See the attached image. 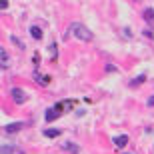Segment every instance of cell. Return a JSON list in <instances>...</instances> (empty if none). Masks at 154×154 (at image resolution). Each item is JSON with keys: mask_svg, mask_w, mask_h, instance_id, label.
Instances as JSON below:
<instances>
[{"mask_svg": "<svg viewBox=\"0 0 154 154\" xmlns=\"http://www.w3.org/2000/svg\"><path fill=\"white\" fill-rule=\"evenodd\" d=\"M70 32L76 36V38H80V40H90L92 38V34H90V30L86 28L84 24H80V22H72L70 24Z\"/></svg>", "mask_w": 154, "mask_h": 154, "instance_id": "cell-1", "label": "cell"}, {"mask_svg": "<svg viewBox=\"0 0 154 154\" xmlns=\"http://www.w3.org/2000/svg\"><path fill=\"white\" fill-rule=\"evenodd\" d=\"M10 94H12V98H14L16 104H24L26 102V94H24V90H20V88H12Z\"/></svg>", "mask_w": 154, "mask_h": 154, "instance_id": "cell-2", "label": "cell"}, {"mask_svg": "<svg viewBox=\"0 0 154 154\" xmlns=\"http://www.w3.org/2000/svg\"><path fill=\"white\" fill-rule=\"evenodd\" d=\"M114 144L118 146V148H124L126 144H128V136H126V134H122V136H116V138H114Z\"/></svg>", "mask_w": 154, "mask_h": 154, "instance_id": "cell-3", "label": "cell"}, {"mask_svg": "<svg viewBox=\"0 0 154 154\" xmlns=\"http://www.w3.org/2000/svg\"><path fill=\"white\" fill-rule=\"evenodd\" d=\"M20 128H22V122H14V124H6L4 126V130L10 132V134H12V132H18Z\"/></svg>", "mask_w": 154, "mask_h": 154, "instance_id": "cell-4", "label": "cell"}, {"mask_svg": "<svg viewBox=\"0 0 154 154\" xmlns=\"http://www.w3.org/2000/svg\"><path fill=\"white\" fill-rule=\"evenodd\" d=\"M44 136H48V138H58V136H60V130H58V128H48V130H44Z\"/></svg>", "mask_w": 154, "mask_h": 154, "instance_id": "cell-5", "label": "cell"}, {"mask_svg": "<svg viewBox=\"0 0 154 154\" xmlns=\"http://www.w3.org/2000/svg\"><path fill=\"white\" fill-rule=\"evenodd\" d=\"M58 114H60V112H58L56 108H50V110H46V120H48V122H52V120L56 118Z\"/></svg>", "mask_w": 154, "mask_h": 154, "instance_id": "cell-6", "label": "cell"}, {"mask_svg": "<svg viewBox=\"0 0 154 154\" xmlns=\"http://www.w3.org/2000/svg\"><path fill=\"white\" fill-rule=\"evenodd\" d=\"M30 34H32L34 40H40V38H42V30H40L38 26H32V28H30Z\"/></svg>", "mask_w": 154, "mask_h": 154, "instance_id": "cell-7", "label": "cell"}, {"mask_svg": "<svg viewBox=\"0 0 154 154\" xmlns=\"http://www.w3.org/2000/svg\"><path fill=\"white\" fill-rule=\"evenodd\" d=\"M0 56H2V68H6V66H8V56H6V50H4V48L0 50Z\"/></svg>", "mask_w": 154, "mask_h": 154, "instance_id": "cell-8", "label": "cell"}, {"mask_svg": "<svg viewBox=\"0 0 154 154\" xmlns=\"http://www.w3.org/2000/svg\"><path fill=\"white\" fill-rule=\"evenodd\" d=\"M64 148H66V150H72V152H78V146H74L72 142H64Z\"/></svg>", "mask_w": 154, "mask_h": 154, "instance_id": "cell-9", "label": "cell"}, {"mask_svg": "<svg viewBox=\"0 0 154 154\" xmlns=\"http://www.w3.org/2000/svg\"><path fill=\"white\" fill-rule=\"evenodd\" d=\"M10 40H12V42H14V44L18 46V48H24V44H22V42H20V40L16 38V36H10Z\"/></svg>", "mask_w": 154, "mask_h": 154, "instance_id": "cell-10", "label": "cell"}, {"mask_svg": "<svg viewBox=\"0 0 154 154\" xmlns=\"http://www.w3.org/2000/svg\"><path fill=\"white\" fill-rule=\"evenodd\" d=\"M144 80H146L144 76H138V78H134V82H132V86H134V84H142Z\"/></svg>", "mask_w": 154, "mask_h": 154, "instance_id": "cell-11", "label": "cell"}, {"mask_svg": "<svg viewBox=\"0 0 154 154\" xmlns=\"http://www.w3.org/2000/svg\"><path fill=\"white\" fill-rule=\"evenodd\" d=\"M144 16H146V20H150V18L154 16V10H146V12H144Z\"/></svg>", "mask_w": 154, "mask_h": 154, "instance_id": "cell-12", "label": "cell"}, {"mask_svg": "<svg viewBox=\"0 0 154 154\" xmlns=\"http://www.w3.org/2000/svg\"><path fill=\"white\" fill-rule=\"evenodd\" d=\"M6 6H8V2H6V0H0V8H2V10H6Z\"/></svg>", "mask_w": 154, "mask_h": 154, "instance_id": "cell-13", "label": "cell"}, {"mask_svg": "<svg viewBox=\"0 0 154 154\" xmlns=\"http://www.w3.org/2000/svg\"><path fill=\"white\" fill-rule=\"evenodd\" d=\"M148 104H150V106H154V96H152V98L148 100Z\"/></svg>", "mask_w": 154, "mask_h": 154, "instance_id": "cell-14", "label": "cell"}]
</instances>
